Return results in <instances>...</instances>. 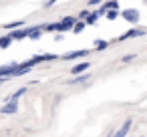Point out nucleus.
<instances>
[{"instance_id": "nucleus-1", "label": "nucleus", "mask_w": 147, "mask_h": 137, "mask_svg": "<svg viewBox=\"0 0 147 137\" xmlns=\"http://www.w3.org/2000/svg\"><path fill=\"white\" fill-rule=\"evenodd\" d=\"M121 16L127 20V22H139V10H135V8H125L123 12H121Z\"/></svg>"}, {"instance_id": "nucleus-2", "label": "nucleus", "mask_w": 147, "mask_h": 137, "mask_svg": "<svg viewBox=\"0 0 147 137\" xmlns=\"http://www.w3.org/2000/svg\"><path fill=\"white\" fill-rule=\"evenodd\" d=\"M145 34H147V28H133L127 34H121L119 40H127V38H135V36H145Z\"/></svg>"}, {"instance_id": "nucleus-3", "label": "nucleus", "mask_w": 147, "mask_h": 137, "mask_svg": "<svg viewBox=\"0 0 147 137\" xmlns=\"http://www.w3.org/2000/svg\"><path fill=\"white\" fill-rule=\"evenodd\" d=\"M18 111V103L16 101H8L2 109H0V113H2V115H14Z\"/></svg>"}, {"instance_id": "nucleus-4", "label": "nucleus", "mask_w": 147, "mask_h": 137, "mask_svg": "<svg viewBox=\"0 0 147 137\" xmlns=\"http://www.w3.org/2000/svg\"><path fill=\"white\" fill-rule=\"evenodd\" d=\"M63 32H67V30H73L75 28V24H77V16H67L63 22Z\"/></svg>"}, {"instance_id": "nucleus-5", "label": "nucleus", "mask_w": 147, "mask_h": 137, "mask_svg": "<svg viewBox=\"0 0 147 137\" xmlns=\"http://www.w3.org/2000/svg\"><path fill=\"white\" fill-rule=\"evenodd\" d=\"M30 32V28H20V30H14V32H8L12 40H20V38H26Z\"/></svg>"}, {"instance_id": "nucleus-6", "label": "nucleus", "mask_w": 147, "mask_h": 137, "mask_svg": "<svg viewBox=\"0 0 147 137\" xmlns=\"http://www.w3.org/2000/svg\"><path fill=\"white\" fill-rule=\"evenodd\" d=\"M129 127H131V119H127V121L121 125V129H119L115 135H111V137H127V131H129Z\"/></svg>"}, {"instance_id": "nucleus-7", "label": "nucleus", "mask_w": 147, "mask_h": 137, "mask_svg": "<svg viewBox=\"0 0 147 137\" xmlns=\"http://www.w3.org/2000/svg\"><path fill=\"white\" fill-rule=\"evenodd\" d=\"M87 55H89V51H75V53L65 55V59L67 61H73V59H81V57H87Z\"/></svg>"}, {"instance_id": "nucleus-8", "label": "nucleus", "mask_w": 147, "mask_h": 137, "mask_svg": "<svg viewBox=\"0 0 147 137\" xmlns=\"http://www.w3.org/2000/svg\"><path fill=\"white\" fill-rule=\"evenodd\" d=\"M89 67H91V63H81V65H75V67L71 69V73H73V75H81V73L87 71Z\"/></svg>"}, {"instance_id": "nucleus-9", "label": "nucleus", "mask_w": 147, "mask_h": 137, "mask_svg": "<svg viewBox=\"0 0 147 137\" xmlns=\"http://www.w3.org/2000/svg\"><path fill=\"white\" fill-rule=\"evenodd\" d=\"M24 93H26V87H20L18 91H14V93H12V95L8 97V101H18V97H22Z\"/></svg>"}, {"instance_id": "nucleus-10", "label": "nucleus", "mask_w": 147, "mask_h": 137, "mask_svg": "<svg viewBox=\"0 0 147 137\" xmlns=\"http://www.w3.org/2000/svg\"><path fill=\"white\" fill-rule=\"evenodd\" d=\"M40 34H42V28L40 26H34V28H30L28 38H40Z\"/></svg>"}, {"instance_id": "nucleus-11", "label": "nucleus", "mask_w": 147, "mask_h": 137, "mask_svg": "<svg viewBox=\"0 0 147 137\" xmlns=\"http://www.w3.org/2000/svg\"><path fill=\"white\" fill-rule=\"evenodd\" d=\"M99 16H101V12L97 10V12H93V14H89V18H87L85 22H87V24H95V22L99 20Z\"/></svg>"}, {"instance_id": "nucleus-12", "label": "nucleus", "mask_w": 147, "mask_h": 137, "mask_svg": "<svg viewBox=\"0 0 147 137\" xmlns=\"http://www.w3.org/2000/svg\"><path fill=\"white\" fill-rule=\"evenodd\" d=\"M45 30H47V32H51V30H61V32H63V24H61V22H55V24H47V26H45Z\"/></svg>"}, {"instance_id": "nucleus-13", "label": "nucleus", "mask_w": 147, "mask_h": 137, "mask_svg": "<svg viewBox=\"0 0 147 137\" xmlns=\"http://www.w3.org/2000/svg\"><path fill=\"white\" fill-rule=\"evenodd\" d=\"M12 43V38H10V34H6V36H2L0 38V49H8V45Z\"/></svg>"}, {"instance_id": "nucleus-14", "label": "nucleus", "mask_w": 147, "mask_h": 137, "mask_svg": "<svg viewBox=\"0 0 147 137\" xmlns=\"http://www.w3.org/2000/svg\"><path fill=\"white\" fill-rule=\"evenodd\" d=\"M18 26H22V20H14V22H8V24H4V28H6V30L18 28Z\"/></svg>"}, {"instance_id": "nucleus-15", "label": "nucleus", "mask_w": 147, "mask_h": 137, "mask_svg": "<svg viewBox=\"0 0 147 137\" xmlns=\"http://www.w3.org/2000/svg\"><path fill=\"white\" fill-rule=\"evenodd\" d=\"M85 24H87L85 20H77V24H75V28H73V32H75V34H79V32H81V30L85 28Z\"/></svg>"}, {"instance_id": "nucleus-16", "label": "nucleus", "mask_w": 147, "mask_h": 137, "mask_svg": "<svg viewBox=\"0 0 147 137\" xmlns=\"http://www.w3.org/2000/svg\"><path fill=\"white\" fill-rule=\"evenodd\" d=\"M85 81H89V75H79V77H75V79L69 81V83H85Z\"/></svg>"}, {"instance_id": "nucleus-17", "label": "nucleus", "mask_w": 147, "mask_h": 137, "mask_svg": "<svg viewBox=\"0 0 147 137\" xmlns=\"http://www.w3.org/2000/svg\"><path fill=\"white\" fill-rule=\"evenodd\" d=\"M95 49H97V51H105V49H107V40H97V43H95Z\"/></svg>"}, {"instance_id": "nucleus-18", "label": "nucleus", "mask_w": 147, "mask_h": 137, "mask_svg": "<svg viewBox=\"0 0 147 137\" xmlns=\"http://www.w3.org/2000/svg\"><path fill=\"white\" fill-rule=\"evenodd\" d=\"M117 16H119V10H107V18L109 20H115Z\"/></svg>"}, {"instance_id": "nucleus-19", "label": "nucleus", "mask_w": 147, "mask_h": 137, "mask_svg": "<svg viewBox=\"0 0 147 137\" xmlns=\"http://www.w3.org/2000/svg\"><path fill=\"white\" fill-rule=\"evenodd\" d=\"M77 18H79V20H87V18H89V12H87V10H83V12H81Z\"/></svg>"}, {"instance_id": "nucleus-20", "label": "nucleus", "mask_w": 147, "mask_h": 137, "mask_svg": "<svg viewBox=\"0 0 147 137\" xmlns=\"http://www.w3.org/2000/svg\"><path fill=\"white\" fill-rule=\"evenodd\" d=\"M101 0H89V6H99Z\"/></svg>"}, {"instance_id": "nucleus-21", "label": "nucleus", "mask_w": 147, "mask_h": 137, "mask_svg": "<svg viewBox=\"0 0 147 137\" xmlns=\"http://www.w3.org/2000/svg\"><path fill=\"white\" fill-rule=\"evenodd\" d=\"M57 2V0H47V2H45V8H49V6H53Z\"/></svg>"}, {"instance_id": "nucleus-22", "label": "nucleus", "mask_w": 147, "mask_h": 137, "mask_svg": "<svg viewBox=\"0 0 147 137\" xmlns=\"http://www.w3.org/2000/svg\"><path fill=\"white\" fill-rule=\"evenodd\" d=\"M6 83V77H0V85H4Z\"/></svg>"}]
</instances>
